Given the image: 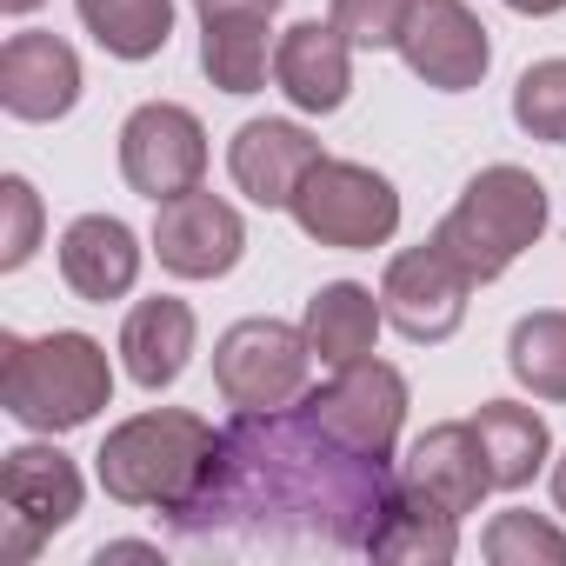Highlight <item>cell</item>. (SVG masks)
I'll use <instances>...</instances> for the list:
<instances>
[{
	"label": "cell",
	"mask_w": 566,
	"mask_h": 566,
	"mask_svg": "<svg viewBox=\"0 0 566 566\" xmlns=\"http://www.w3.org/2000/svg\"><path fill=\"white\" fill-rule=\"evenodd\" d=\"M380 327H387V307H380L374 287H360V280H327V287L307 301V314H301V334H307V347H314L321 367L367 360L374 340H380Z\"/></svg>",
	"instance_id": "ffe728a7"
},
{
	"label": "cell",
	"mask_w": 566,
	"mask_h": 566,
	"mask_svg": "<svg viewBox=\"0 0 566 566\" xmlns=\"http://www.w3.org/2000/svg\"><path fill=\"white\" fill-rule=\"evenodd\" d=\"M400 61L433 94H467V87L486 81L493 41H486L480 14H467L460 0H413V14L400 28Z\"/></svg>",
	"instance_id": "8fae6325"
},
{
	"label": "cell",
	"mask_w": 566,
	"mask_h": 566,
	"mask_svg": "<svg viewBox=\"0 0 566 566\" xmlns=\"http://www.w3.org/2000/svg\"><path fill=\"white\" fill-rule=\"evenodd\" d=\"M61 280L87 307L127 301L134 280H140V240H134V227L114 220V213H81L61 233Z\"/></svg>",
	"instance_id": "2e32d148"
},
{
	"label": "cell",
	"mask_w": 566,
	"mask_h": 566,
	"mask_svg": "<svg viewBox=\"0 0 566 566\" xmlns=\"http://www.w3.org/2000/svg\"><path fill=\"white\" fill-rule=\"evenodd\" d=\"M506 367L533 400H566V314L539 307L526 321H513L506 334Z\"/></svg>",
	"instance_id": "cb8c5ba5"
},
{
	"label": "cell",
	"mask_w": 566,
	"mask_h": 566,
	"mask_svg": "<svg viewBox=\"0 0 566 566\" xmlns=\"http://www.w3.org/2000/svg\"><path fill=\"white\" fill-rule=\"evenodd\" d=\"M41 0H0V14H34Z\"/></svg>",
	"instance_id": "d6a6232c"
},
{
	"label": "cell",
	"mask_w": 566,
	"mask_h": 566,
	"mask_svg": "<svg viewBox=\"0 0 566 566\" xmlns=\"http://www.w3.org/2000/svg\"><path fill=\"white\" fill-rule=\"evenodd\" d=\"M273 81L301 114H340L354 87V41L334 21H301L273 48Z\"/></svg>",
	"instance_id": "9a60e30c"
},
{
	"label": "cell",
	"mask_w": 566,
	"mask_h": 566,
	"mask_svg": "<svg viewBox=\"0 0 566 566\" xmlns=\"http://www.w3.org/2000/svg\"><path fill=\"white\" fill-rule=\"evenodd\" d=\"M81 513V467L61 447H14L0 460V559L28 566Z\"/></svg>",
	"instance_id": "8992f818"
},
{
	"label": "cell",
	"mask_w": 566,
	"mask_h": 566,
	"mask_svg": "<svg viewBox=\"0 0 566 566\" xmlns=\"http://www.w3.org/2000/svg\"><path fill=\"white\" fill-rule=\"evenodd\" d=\"M81 101V54L61 34H8L0 48V107L14 120H61Z\"/></svg>",
	"instance_id": "5bb4252c"
},
{
	"label": "cell",
	"mask_w": 566,
	"mask_h": 566,
	"mask_svg": "<svg viewBox=\"0 0 566 566\" xmlns=\"http://www.w3.org/2000/svg\"><path fill=\"white\" fill-rule=\"evenodd\" d=\"M114 400V367L94 334H0V407L28 433H74Z\"/></svg>",
	"instance_id": "3957f363"
},
{
	"label": "cell",
	"mask_w": 566,
	"mask_h": 566,
	"mask_svg": "<svg viewBox=\"0 0 566 566\" xmlns=\"http://www.w3.org/2000/svg\"><path fill=\"white\" fill-rule=\"evenodd\" d=\"M506 8H513V14H559L566 0H506Z\"/></svg>",
	"instance_id": "4dcf8cb0"
},
{
	"label": "cell",
	"mask_w": 566,
	"mask_h": 566,
	"mask_svg": "<svg viewBox=\"0 0 566 566\" xmlns=\"http://www.w3.org/2000/svg\"><path fill=\"white\" fill-rule=\"evenodd\" d=\"M193 334H200V327H193V307H187V301H174V294L140 301V307L127 314V327H120L127 380L147 387V394L174 387V380L187 374V360H193Z\"/></svg>",
	"instance_id": "d6986e66"
},
{
	"label": "cell",
	"mask_w": 566,
	"mask_h": 566,
	"mask_svg": "<svg viewBox=\"0 0 566 566\" xmlns=\"http://www.w3.org/2000/svg\"><path fill=\"white\" fill-rule=\"evenodd\" d=\"M154 553H160V546H147V539H107L94 559H154Z\"/></svg>",
	"instance_id": "f546056e"
},
{
	"label": "cell",
	"mask_w": 566,
	"mask_h": 566,
	"mask_svg": "<svg viewBox=\"0 0 566 566\" xmlns=\"http://www.w3.org/2000/svg\"><path fill=\"white\" fill-rule=\"evenodd\" d=\"M314 347L287 321H233L213 340V387L227 407H294L307 394Z\"/></svg>",
	"instance_id": "52a82bcc"
},
{
	"label": "cell",
	"mask_w": 566,
	"mask_h": 566,
	"mask_svg": "<svg viewBox=\"0 0 566 566\" xmlns=\"http://www.w3.org/2000/svg\"><path fill=\"white\" fill-rule=\"evenodd\" d=\"M120 174L140 200H174V193H193L200 174H207V127L200 114L174 107V101H147L127 114L120 127Z\"/></svg>",
	"instance_id": "9c48e42d"
},
{
	"label": "cell",
	"mask_w": 566,
	"mask_h": 566,
	"mask_svg": "<svg viewBox=\"0 0 566 566\" xmlns=\"http://www.w3.org/2000/svg\"><path fill=\"white\" fill-rule=\"evenodd\" d=\"M467 294H473V280H467L433 240L394 253L387 273H380V307H387V321H394L413 347L453 340L460 321H467Z\"/></svg>",
	"instance_id": "30bf717a"
},
{
	"label": "cell",
	"mask_w": 566,
	"mask_h": 566,
	"mask_svg": "<svg viewBox=\"0 0 566 566\" xmlns=\"http://www.w3.org/2000/svg\"><path fill=\"white\" fill-rule=\"evenodd\" d=\"M0 200H8V240H0V266H28L34 260V247H41V193L21 180V174H8L0 180Z\"/></svg>",
	"instance_id": "83f0119b"
},
{
	"label": "cell",
	"mask_w": 566,
	"mask_h": 566,
	"mask_svg": "<svg viewBox=\"0 0 566 566\" xmlns=\"http://www.w3.org/2000/svg\"><path fill=\"white\" fill-rule=\"evenodd\" d=\"M74 8L114 61H154L174 41V0H74Z\"/></svg>",
	"instance_id": "7402d4cb"
},
{
	"label": "cell",
	"mask_w": 566,
	"mask_h": 566,
	"mask_svg": "<svg viewBox=\"0 0 566 566\" xmlns=\"http://www.w3.org/2000/svg\"><path fill=\"white\" fill-rule=\"evenodd\" d=\"M301 413L321 420L334 440H347L354 453H374V460H394L400 447V427H407V374L387 367V360H347L334 367L327 387H307L301 394Z\"/></svg>",
	"instance_id": "ba28073f"
},
{
	"label": "cell",
	"mask_w": 566,
	"mask_h": 566,
	"mask_svg": "<svg viewBox=\"0 0 566 566\" xmlns=\"http://www.w3.org/2000/svg\"><path fill=\"white\" fill-rule=\"evenodd\" d=\"M360 553L400 559V566H447L460 553V513H447L433 493H420L413 480H400L387 493V506H380V520H374V533H367Z\"/></svg>",
	"instance_id": "ac0fdd59"
},
{
	"label": "cell",
	"mask_w": 566,
	"mask_h": 566,
	"mask_svg": "<svg viewBox=\"0 0 566 566\" xmlns=\"http://www.w3.org/2000/svg\"><path fill=\"white\" fill-rule=\"evenodd\" d=\"M513 120H520V134L546 140V147H566V61H533L520 74Z\"/></svg>",
	"instance_id": "484cf974"
},
{
	"label": "cell",
	"mask_w": 566,
	"mask_h": 566,
	"mask_svg": "<svg viewBox=\"0 0 566 566\" xmlns=\"http://www.w3.org/2000/svg\"><path fill=\"white\" fill-rule=\"evenodd\" d=\"M200 21H227V14H247V21H273L280 0H193Z\"/></svg>",
	"instance_id": "f1b7e54d"
},
{
	"label": "cell",
	"mask_w": 566,
	"mask_h": 566,
	"mask_svg": "<svg viewBox=\"0 0 566 566\" xmlns=\"http://www.w3.org/2000/svg\"><path fill=\"white\" fill-rule=\"evenodd\" d=\"M407 480L420 486V493H433L447 513H480V500L493 493V467H486V453H480V433H473V420H440V427H427L420 440H413V453H407Z\"/></svg>",
	"instance_id": "e0dca14e"
},
{
	"label": "cell",
	"mask_w": 566,
	"mask_h": 566,
	"mask_svg": "<svg viewBox=\"0 0 566 566\" xmlns=\"http://www.w3.org/2000/svg\"><path fill=\"white\" fill-rule=\"evenodd\" d=\"M213 453H220V433H213L200 413H187V407H154V413L120 420V427L101 440L94 473H101L107 500H120V506L180 513V506L200 493Z\"/></svg>",
	"instance_id": "7a4b0ae2"
},
{
	"label": "cell",
	"mask_w": 566,
	"mask_h": 566,
	"mask_svg": "<svg viewBox=\"0 0 566 566\" xmlns=\"http://www.w3.org/2000/svg\"><path fill=\"white\" fill-rule=\"evenodd\" d=\"M321 140L301 120H247L227 147V174L253 207H294L301 180L321 167Z\"/></svg>",
	"instance_id": "4fadbf2b"
},
{
	"label": "cell",
	"mask_w": 566,
	"mask_h": 566,
	"mask_svg": "<svg viewBox=\"0 0 566 566\" xmlns=\"http://www.w3.org/2000/svg\"><path fill=\"white\" fill-rule=\"evenodd\" d=\"M200 74L220 94H260L266 87V21H247V14L200 21Z\"/></svg>",
	"instance_id": "603a6c76"
},
{
	"label": "cell",
	"mask_w": 566,
	"mask_h": 566,
	"mask_svg": "<svg viewBox=\"0 0 566 566\" xmlns=\"http://www.w3.org/2000/svg\"><path fill=\"white\" fill-rule=\"evenodd\" d=\"M387 460L354 453L301 407H233L200 493L174 513L187 539H260V546H367L387 493Z\"/></svg>",
	"instance_id": "6da1fadb"
},
{
	"label": "cell",
	"mask_w": 566,
	"mask_h": 566,
	"mask_svg": "<svg viewBox=\"0 0 566 566\" xmlns=\"http://www.w3.org/2000/svg\"><path fill=\"white\" fill-rule=\"evenodd\" d=\"M546 233V187L526 174V167H480L453 213L427 233L473 287H486V280H500L533 240Z\"/></svg>",
	"instance_id": "277c9868"
},
{
	"label": "cell",
	"mask_w": 566,
	"mask_h": 566,
	"mask_svg": "<svg viewBox=\"0 0 566 566\" xmlns=\"http://www.w3.org/2000/svg\"><path fill=\"white\" fill-rule=\"evenodd\" d=\"M154 253H160V266L174 280H220V273L240 266L247 227H240V213L220 193L193 187V193L160 200V213H154Z\"/></svg>",
	"instance_id": "7c38bea8"
},
{
	"label": "cell",
	"mask_w": 566,
	"mask_h": 566,
	"mask_svg": "<svg viewBox=\"0 0 566 566\" xmlns=\"http://www.w3.org/2000/svg\"><path fill=\"white\" fill-rule=\"evenodd\" d=\"M553 506L566 513V453H559V467H553Z\"/></svg>",
	"instance_id": "1f68e13d"
},
{
	"label": "cell",
	"mask_w": 566,
	"mask_h": 566,
	"mask_svg": "<svg viewBox=\"0 0 566 566\" xmlns=\"http://www.w3.org/2000/svg\"><path fill=\"white\" fill-rule=\"evenodd\" d=\"M480 553H486L493 566H566V533H559L553 520L513 506V513H493Z\"/></svg>",
	"instance_id": "d4e9b609"
},
{
	"label": "cell",
	"mask_w": 566,
	"mask_h": 566,
	"mask_svg": "<svg viewBox=\"0 0 566 566\" xmlns=\"http://www.w3.org/2000/svg\"><path fill=\"white\" fill-rule=\"evenodd\" d=\"M294 227L314 240V247H334V253H374L400 233V193L387 174L360 167V160H321L301 193H294Z\"/></svg>",
	"instance_id": "5b68a950"
},
{
	"label": "cell",
	"mask_w": 566,
	"mask_h": 566,
	"mask_svg": "<svg viewBox=\"0 0 566 566\" xmlns=\"http://www.w3.org/2000/svg\"><path fill=\"white\" fill-rule=\"evenodd\" d=\"M413 14V0H334V28L354 48H400V28Z\"/></svg>",
	"instance_id": "4316f807"
},
{
	"label": "cell",
	"mask_w": 566,
	"mask_h": 566,
	"mask_svg": "<svg viewBox=\"0 0 566 566\" xmlns=\"http://www.w3.org/2000/svg\"><path fill=\"white\" fill-rule=\"evenodd\" d=\"M473 433H480V453H486V467H493V486H526L539 467H546V453H553V433H546V420L533 413V407H520V400H486L480 413H473Z\"/></svg>",
	"instance_id": "44dd1931"
}]
</instances>
